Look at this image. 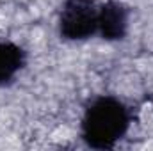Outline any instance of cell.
<instances>
[{
    "instance_id": "cell-1",
    "label": "cell",
    "mask_w": 153,
    "mask_h": 151,
    "mask_svg": "<svg viewBox=\"0 0 153 151\" xmlns=\"http://www.w3.org/2000/svg\"><path fill=\"white\" fill-rule=\"evenodd\" d=\"M130 126L128 109L114 96L96 98L82 117V139L94 150L114 148Z\"/></svg>"
},
{
    "instance_id": "cell-2",
    "label": "cell",
    "mask_w": 153,
    "mask_h": 151,
    "mask_svg": "<svg viewBox=\"0 0 153 151\" xmlns=\"http://www.w3.org/2000/svg\"><path fill=\"white\" fill-rule=\"evenodd\" d=\"M98 9L93 0H66L59 16L61 36L70 41H84L98 34Z\"/></svg>"
},
{
    "instance_id": "cell-3",
    "label": "cell",
    "mask_w": 153,
    "mask_h": 151,
    "mask_svg": "<svg viewBox=\"0 0 153 151\" xmlns=\"http://www.w3.org/2000/svg\"><path fill=\"white\" fill-rule=\"evenodd\" d=\"M128 29V9L119 2H107L98 9V34L107 41L123 39Z\"/></svg>"
},
{
    "instance_id": "cell-4",
    "label": "cell",
    "mask_w": 153,
    "mask_h": 151,
    "mask_svg": "<svg viewBox=\"0 0 153 151\" xmlns=\"http://www.w3.org/2000/svg\"><path fill=\"white\" fill-rule=\"evenodd\" d=\"M25 53L23 50L11 43V41H0V85L9 84L18 71L23 68Z\"/></svg>"
}]
</instances>
